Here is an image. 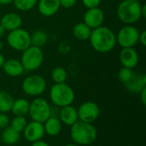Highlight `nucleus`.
Instances as JSON below:
<instances>
[{"label":"nucleus","instance_id":"nucleus-1","mask_svg":"<svg viewBox=\"0 0 146 146\" xmlns=\"http://www.w3.org/2000/svg\"><path fill=\"white\" fill-rule=\"evenodd\" d=\"M89 40L92 47L96 52L106 53L115 48L116 45V35L112 29L102 25L92 29Z\"/></svg>","mask_w":146,"mask_h":146},{"label":"nucleus","instance_id":"nucleus-2","mask_svg":"<svg viewBox=\"0 0 146 146\" xmlns=\"http://www.w3.org/2000/svg\"><path fill=\"white\" fill-rule=\"evenodd\" d=\"M70 137L76 145H89L97 139L98 131L92 123L77 120L71 126Z\"/></svg>","mask_w":146,"mask_h":146},{"label":"nucleus","instance_id":"nucleus-3","mask_svg":"<svg viewBox=\"0 0 146 146\" xmlns=\"http://www.w3.org/2000/svg\"><path fill=\"white\" fill-rule=\"evenodd\" d=\"M141 3L136 0H122L116 9L117 16L124 24H134L141 18Z\"/></svg>","mask_w":146,"mask_h":146},{"label":"nucleus","instance_id":"nucleus-4","mask_svg":"<svg viewBox=\"0 0 146 146\" xmlns=\"http://www.w3.org/2000/svg\"><path fill=\"white\" fill-rule=\"evenodd\" d=\"M50 98L53 104L62 108L71 105L75 98L74 89L65 82L55 83L50 90Z\"/></svg>","mask_w":146,"mask_h":146},{"label":"nucleus","instance_id":"nucleus-5","mask_svg":"<svg viewBox=\"0 0 146 146\" xmlns=\"http://www.w3.org/2000/svg\"><path fill=\"white\" fill-rule=\"evenodd\" d=\"M21 63L27 71H33L38 69L44 61V52L41 47L30 46L22 52Z\"/></svg>","mask_w":146,"mask_h":146},{"label":"nucleus","instance_id":"nucleus-6","mask_svg":"<svg viewBox=\"0 0 146 146\" xmlns=\"http://www.w3.org/2000/svg\"><path fill=\"white\" fill-rule=\"evenodd\" d=\"M47 88L46 80L38 74H33L27 77L21 83L23 92L29 96H39Z\"/></svg>","mask_w":146,"mask_h":146},{"label":"nucleus","instance_id":"nucleus-7","mask_svg":"<svg viewBox=\"0 0 146 146\" xmlns=\"http://www.w3.org/2000/svg\"><path fill=\"white\" fill-rule=\"evenodd\" d=\"M6 40L9 47L18 52H23L32 45L31 34L26 29L21 28L9 31Z\"/></svg>","mask_w":146,"mask_h":146},{"label":"nucleus","instance_id":"nucleus-8","mask_svg":"<svg viewBox=\"0 0 146 146\" xmlns=\"http://www.w3.org/2000/svg\"><path fill=\"white\" fill-rule=\"evenodd\" d=\"M28 114L33 120L44 123L51 115V108L45 99L37 97L30 103Z\"/></svg>","mask_w":146,"mask_h":146},{"label":"nucleus","instance_id":"nucleus-9","mask_svg":"<svg viewBox=\"0 0 146 146\" xmlns=\"http://www.w3.org/2000/svg\"><path fill=\"white\" fill-rule=\"evenodd\" d=\"M139 29L133 24H125L117 33L116 43L123 47H133L139 43Z\"/></svg>","mask_w":146,"mask_h":146},{"label":"nucleus","instance_id":"nucleus-10","mask_svg":"<svg viewBox=\"0 0 146 146\" xmlns=\"http://www.w3.org/2000/svg\"><path fill=\"white\" fill-rule=\"evenodd\" d=\"M77 113L79 120L87 123H93L99 117L100 108L96 102H86L80 104L77 109Z\"/></svg>","mask_w":146,"mask_h":146},{"label":"nucleus","instance_id":"nucleus-11","mask_svg":"<svg viewBox=\"0 0 146 146\" xmlns=\"http://www.w3.org/2000/svg\"><path fill=\"white\" fill-rule=\"evenodd\" d=\"M105 19L103 9L99 7L87 9L83 16V22L91 28L94 29L103 25Z\"/></svg>","mask_w":146,"mask_h":146},{"label":"nucleus","instance_id":"nucleus-12","mask_svg":"<svg viewBox=\"0 0 146 146\" xmlns=\"http://www.w3.org/2000/svg\"><path fill=\"white\" fill-rule=\"evenodd\" d=\"M44 134L45 133L43 123L34 120L31 121L30 123H27L25 129L23 130L24 138L26 139L27 141L30 143L41 140Z\"/></svg>","mask_w":146,"mask_h":146},{"label":"nucleus","instance_id":"nucleus-13","mask_svg":"<svg viewBox=\"0 0 146 146\" xmlns=\"http://www.w3.org/2000/svg\"><path fill=\"white\" fill-rule=\"evenodd\" d=\"M119 59L122 66L130 69H134L139 61V54L133 47H123L120 52Z\"/></svg>","mask_w":146,"mask_h":146},{"label":"nucleus","instance_id":"nucleus-14","mask_svg":"<svg viewBox=\"0 0 146 146\" xmlns=\"http://www.w3.org/2000/svg\"><path fill=\"white\" fill-rule=\"evenodd\" d=\"M126 89L132 94H139L146 87V75L133 72L131 78L124 83Z\"/></svg>","mask_w":146,"mask_h":146},{"label":"nucleus","instance_id":"nucleus-15","mask_svg":"<svg viewBox=\"0 0 146 146\" xmlns=\"http://www.w3.org/2000/svg\"><path fill=\"white\" fill-rule=\"evenodd\" d=\"M0 24L3 27L5 31H12L21 28L22 18L15 12L5 13L0 19Z\"/></svg>","mask_w":146,"mask_h":146},{"label":"nucleus","instance_id":"nucleus-16","mask_svg":"<svg viewBox=\"0 0 146 146\" xmlns=\"http://www.w3.org/2000/svg\"><path fill=\"white\" fill-rule=\"evenodd\" d=\"M38 10L45 17L56 15L61 8L60 0H38Z\"/></svg>","mask_w":146,"mask_h":146},{"label":"nucleus","instance_id":"nucleus-17","mask_svg":"<svg viewBox=\"0 0 146 146\" xmlns=\"http://www.w3.org/2000/svg\"><path fill=\"white\" fill-rule=\"evenodd\" d=\"M2 68L4 73L11 77H18L21 76L25 71L21 61L15 59H5Z\"/></svg>","mask_w":146,"mask_h":146},{"label":"nucleus","instance_id":"nucleus-18","mask_svg":"<svg viewBox=\"0 0 146 146\" xmlns=\"http://www.w3.org/2000/svg\"><path fill=\"white\" fill-rule=\"evenodd\" d=\"M59 118L61 122L71 126L77 120H79L77 109L71 105L62 107L61 108V110L59 112Z\"/></svg>","mask_w":146,"mask_h":146},{"label":"nucleus","instance_id":"nucleus-19","mask_svg":"<svg viewBox=\"0 0 146 146\" xmlns=\"http://www.w3.org/2000/svg\"><path fill=\"white\" fill-rule=\"evenodd\" d=\"M44 133L50 136V137H55L57 136L62 130V122L60 121L59 119L54 116H50L44 123Z\"/></svg>","mask_w":146,"mask_h":146},{"label":"nucleus","instance_id":"nucleus-20","mask_svg":"<svg viewBox=\"0 0 146 146\" xmlns=\"http://www.w3.org/2000/svg\"><path fill=\"white\" fill-rule=\"evenodd\" d=\"M29 107L30 102L24 98H18L16 100H14L10 111L15 116H25L28 114Z\"/></svg>","mask_w":146,"mask_h":146},{"label":"nucleus","instance_id":"nucleus-21","mask_svg":"<svg viewBox=\"0 0 146 146\" xmlns=\"http://www.w3.org/2000/svg\"><path fill=\"white\" fill-rule=\"evenodd\" d=\"M92 29L83 22L76 23L73 28V35L78 40H87L91 35Z\"/></svg>","mask_w":146,"mask_h":146},{"label":"nucleus","instance_id":"nucleus-22","mask_svg":"<svg viewBox=\"0 0 146 146\" xmlns=\"http://www.w3.org/2000/svg\"><path fill=\"white\" fill-rule=\"evenodd\" d=\"M2 139L4 144L9 145H13L18 143L20 139V133L16 132L10 126H7L3 128L2 133Z\"/></svg>","mask_w":146,"mask_h":146},{"label":"nucleus","instance_id":"nucleus-23","mask_svg":"<svg viewBox=\"0 0 146 146\" xmlns=\"http://www.w3.org/2000/svg\"><path fill=\"white\" fill-rule=\"evenodd\" d=\"M14 102L13 96L6 92L0 91V113H8L11 110V107Z\"/></svg>","mask_w":146,"mask_h":146},{"label":"nucleus","instance_id":"nucleus-24","mask_svg":"<svg viewBox=\"0 0 146 146\" xmlns=\"http://www.w3.org/2000/svg\"><path fill=\"white\" fill-rule=\"evenodd\" d=\"M48 41V34L44 30H36L31 34V44L38 47H42Z\"/></svg>","mask_w":146,"mask_h":146},{"label":"nucleus","instance_id":"nucleus-25","mask_svg":"<svg viewBox=\"0 0 146 146\" xmlns=\"http://www.w3.org/2000/svg\"><path fill=\"white\" fill-rule=\"evenodd\" d=\"M68 78V72L64 67H55L51 71V79L55 83H64Z\"/></svg>","mask_w":146,"mask_h":146},{"label":"nucleus","instance_id":"nucleus-26","mask_svg":"<svg viewBox=\"0 0 146 146\" xmlns=\"http://www.w3.org/2000/svg\"><path fill=\"white\" fill-rule=\"evenodd\" d=\"M15 7L21 11H29L38 3V0H14Z\"/></svg>","mask_w":146,"mask_h":146},{"label":"nucleus","instance_id":"nucleus-27","mask_svg":"<svg viewBox=\"0 0 146 146\" xmlns=\"http://www.w3.org/2000/svg\"><path fill=\"white\" fill-rule=\"evenodd\" d=\"M9 124L10 127H12L14 130L21 133L25 129L27 122L25 116H15V118H13L12 120L9 122Z\"/></svg>","mask_w":146,"mask_h":146},{"label":"nucleus","instance_id":"nucleus-28","mask_svg":"<svg viewBox=\"0 0 146 146\" xmlns=\"http://www.w3.org/2000/svg\"><path fill=\"white\" fill-rule=\"evenodd\" d=\"M133 73V69L122 66L118 71V78L121 81V83H122L124 84L131 78Z\"/></svg>","mask_w":146,"mask_h":146},{"label":"nucleus","instance_id":"nucleus-29","mask_svg":"<svg viewBox=\"0 0 146 146\" xmlns=\"http://www.w3.org/2000/svg\"><path fill=\"white\" fill-rule=\"evenodd\" d=\"M81 2L86 9H91V8L98 7L102 0H81Z\"/></svg>","mask_w":146,"mask_h":146},{"label":"nucleus","instance_id":"nucleus-30","mask_svg":"<svg viewBox=\"0 0 146 146\" xmlns=\"http://www.w3.org/2000/svg\"><path fill=\"white\" fill-rule=\"evenodd\" d=\"M9 118L5 113H0V128H5L9 125Z\"/></svg>","mask_w":146,"mask_h":146},{"label":"nucleus","instance_id":"nucleus-31","mask_svg":"<svg viewBox=\"0 0 146 146\" xmlns=\"http://www.w3.org/2000/svg\"><path fill=\"white\" fill-rule=\"evenodd\" d=\"M77 0H60L61 7L64 9H71L75 6Z\"/></svg>","mask_w":146,"mask_h":146},{"label":"nucleus","instance_id":"nucleus-32","mask_svg":"<svg viewBox=\"0 0 146 146\" xmlns=\"http://www.w3.org/2000/svg\"><path fill=\"white\" fill-rule=\"evenodd\" d=\"M139 42L145 46H146V31L145 30H143L142 32L139 33Z\"/></svg>","mask_w":146,"mask_h":146},{"label":"nucleus","instance_id":"nucleus-33","mask_svg":"<svg viewBox=\"0 0 146 146\" xmlns=\"http://www.w3.org/2000/svg\"><path fill=\"white\" fill-rule=\"evenodd\" d=\"M139 94L140 96V99H141L143 105H146V87L145 89H143Z\"/></svg>","mask_w":146,"mask_h":146},{"label":"nucleus","instance_id":"nucleus-34","mask_svg":"<svg viewBox=\"0 0 146 146\" xmlns=\"http://www.w3.org/2000/svg\"><path fill=\"white\" fill-rule=\"evenodd\" d=\"M32 146H50L46 142H44L42 140H38L36 142L32 143Z\"/></svg>","mask_w":146,"mask_h":146},{"label":"nucleus","instance_id":"nucleus-35","mask_svg":"<svg viewBox=\"0 0 146 146\" xmlns=\"http://www.w3.org/2000/svg\"><path fill=\"white\" fill-rule=\"evenodd\" d=\"M141 15L143 18L146 17V5L145 4H142L141 6Z\"/></svg>","mask_w":146,"mask_h":146},{"label":"nucleus","instance_id":"nucleus-36","mask_svg":"<svg viewBox=\"0 0 146 146\" xmlns=\"http://www.w3.org/2000/svg\"><path fill=\"white\" fill-rule=\"evenodd\" d=\"M14 0H0V4L1 5H9L10 3H13Z\"/></svg>","mask_w":146,"mask_h":146},{"label":"nucleus","instance_id":"nucleus-37","mask_svg":"<svg viewBox=\"0 0 146 146\" xmlns=\"http://www.w3.org/2000/svg\"><path fill=\"white\" fill-rule=\"evenodd\" d=\"M4 61H5V59H4V56L0 52V69L3 67V64H4Z\"/></svg>","mask_w":146,"mask_h":146},{"label":"nucleus","instance_id":"nucleus-38","mask_svg":"<svg viewBox=\"0 0 146 146\" xmlns=\"http://www.w3.org/2000/svg\"><path fill=\"white\" fill-rule=\"evenodd\" d=\"M4 34H5V29H4L3 27L0 24V39L4 35Z\"/></svg>","mask_w":146,"mask_h":146},{"label":"nucleus","instance_id":"nucleus-39","mask_svg":"<svg viewBox=\"0 0 146 146\" xmlns=\"http://www.w3.org/2000/svg\"><path fill=\"white\" fill-rule=\"evenodd\" d=\"M3 42L0 40V52L3 50Z\"/></svg>","mask_w":146,"mask_h":146},{"label":"nucleus","instance_id":"nucleus-40","mask_svg":"<svg viewBox=\"0 0 146 146\" xmlns=\"http://www.w3.org/2000/svg\"><path fill=\"white\" fill-rule=\"evenodd\" d=\"M65 146H79V145H76V144H68V145H66Z\"/></svg>","mask_w":146,"mask_h":146},{"label":"nucleus","instance_id":"nucleus-41","mask_svg":"<svg viewBox=\"0 0 146 146\" xmlns=\"http://www.w3.org/2000/svg\"><path fill=\"white\" fill-rule=\"evenodd\" d=\"M136 1H139V2H140V1H141V0H136Z\"/></svg>","mask_w":146,"mask_h":146}]
</instances>
